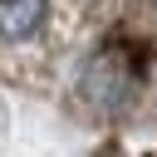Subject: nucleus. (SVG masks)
<instances>
[{"label":"nucleus","mask_w":157,"mask_h":157,"mask_svg":"<svg viewBox=\"0 0 157 157\" xmlns=\"http://www.w3.org/2000/svg\"><path fill=\"white\" fill-rule=\"evenodd\" d=\"M83 93H88L93 103H103V108H123V103L132 98V74L118 69L113 59H98V64L88 69V78H83Z\"/></svg>","instance_id":"obj_1"},{"label":"nucleus","mask_w":157,"mask_h":157,"mask_svg":"<svg viewBox=\"0 0 157 157\" xmlns=\"http://www.w3.org/2000/svg\"><path fill=\"white\" fill-rule=\"evenodd\" d=\"M44 25V0H0V34L25 39Z\"/></svg>","instance_id":"obj_2"}]
</instances>
